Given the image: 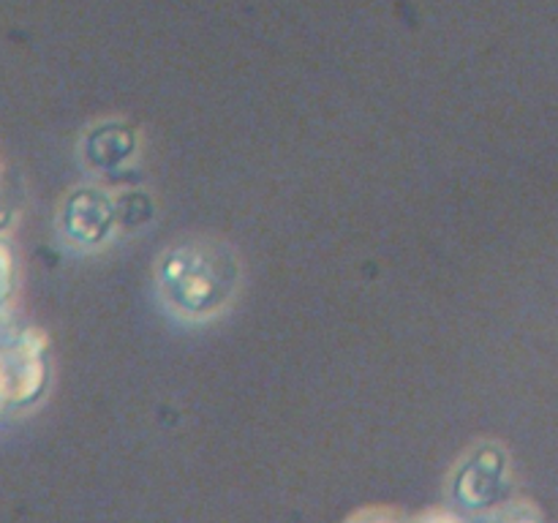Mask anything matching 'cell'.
Listing matches in <instances>:
<instances>
[{
  "mask_svg": "<svg viewBox=\"0 0 558 523\" xmlns=\"http://www.w3.org/2000/svg\"><path fill=\"white\" fill-rule=\"evenodd\" d=\"M352 523H398V521L390 515H381V512H365V515L354 518Z\"/></svg>",
  "mask_w": 558,
  "mask_h": 523,
  "instance_id": "obj_5",
  "label": "cell"
},
{
  "mask_svg": "<svg viewBox=\"0 0 558 523\" xmlns=\"http://www.w3.org/2000/svg\"><path fill=\"white\" fill-rule=\"evenodd\" d=\"M47 387V338L22 330L0 341V414L38 401Z\"/></svg>",
  "mask_w": 558,
  "mask_h": 523,
  "instance_id": "obj_1",
  "label": "cell"
},
{
  "mask_svg": "<svg viewBox=\"0 0 558 523\" xmlns=\"http://www.w3.org/2000/svg\"><path fill=\"white\" fill-rule=\"evenodd\" d=\"M9 221H11V202H9V194H5L3 172H0V238H3Z\"/></svg>",
  "mask_w": 558,
  "mask_h": 523,
  "instance_id": "obj_3",
  "label": "cell"
},
{
  "mask_svg": "<svg viewBox=\"0 0 558 523\" xmlns=\"http://www.w3.org/2000/svg\"><path fill=\"white\" fill-rule=\"evenodd\" d=\"M505 523H537V518H526V515H515V518H507Z\"/></svg>",
  "mask_w": 558,
  "mask_h": 523,
  "instance_id": "obj_6",
  "label": "cell"
},
{
  "mask_svg": "<svg viewBox=\"0 0 558 523\" xmlns=\"http://www.w3.org/2000/svg\"><path fill=\"white\" fill-rule=\"evenodd\" d=\"M14 287H16V262H14V251L11 245L0 238V319L9 311L11 297H14Z\"/></svg>",
  "mask_w": 558,
  "mask_h": 523,
  "instance_id": "obj_2",
  "label": "cell"
},
{
  "mask_svg": "<svg viewBox=\"0 0 558 523\" xmlns=\"http://www.w3.org/2000/svg\"><path fill=\"white\" fill-rule=\"evenodd\" d=\"M417 523H463V521L456 515H447V512H430V515L420 518Z\"/></svg>",
  "mask_w": 558,
  "mask_h": 523,
  "instance_id": "obj_4",
  "label": "cell"
}]
</instances>
